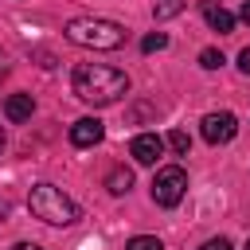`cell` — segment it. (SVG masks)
<instances>
[{
  "instance_id": "cell-19",
  "label": "cell",
  "mask_w": 250,
  "mask_h": 250,
  "mask_svg": "<svg viewBox=\"0 0 250 250\" xmlns=\"http://www.w3.org/2000/svg\"><path fill=\"white\" fill-rule=\"evenodd\" d=\"M242 20H246V23H250V0H246V4H242Z\"/></svg>"
},
{
  "instance_id": "cell-1",
  "label": "cell",
  "mask_w": 250,
  "mask_h": 250,
  "mask_svg": "<svg viewBox=\"0 0 250 250\" xmlns=\"http://www.w3.org/2000/svg\"><path fill=\"white\" fill-rule=\"evenodd\" d=\"M70 86L86 105H113L117 98L129 94V74L102 66V62H82V66H74Z\"/></svg>"
},
{
  "instance_id": "cell-3",
  "label": "cell",
  "mask_w": 250,
  "mask_h": 250,
  "mask_svg": "<svg viewBox=\"0 0 250 250\" xmlns=\"http://www.w3.org/2000/svg\"><path fill=\"white\" fill-rule=\"evenodd\" d=\"M27 207H31L35 219H43V223H51V227H70V223L78 219V207H74L55 184H35L31 195H27Z\"/></svg>"
},
{
  "instance_id": "cell-18",
  "label": "cell",
  "mask_w": 250,
  "mask_h": 250,
  "mask_svg": "<svg viewBox=\"0 0 250 250\" xmlns=\"http://www.w3.org/2000/svg\"><path fill=\"white\" fill-rule=\"evenodd\" d=\"M12 250H39V246H31V242H16Z\"/></svg>"
},
{
  "instance_id": "cell-5",
  "label": "cell",
  "mask_w": 250,
  "mask_h": 250,
  "mask_svg": "<svg viewBox=\"0 0 250 250\" xmlns=\"http://www.w3.org/2000/svg\"><path fill=\"white\" fill-rule=\"evenodd\" d=\"M234 133H238L234 113L219 109V113H207V117H203V141H207V145H227V141H234Z\"/></svg>"
},
{
  "instance_id": "cell-10",
  "label": "cell",
  "mask_w": 250,
  "mask_h": 250,
  "mask_svg": "<svg viewBox=\"0 0 250 250\" xmlns=\"http://www.w3.org/2000/svg\"><path fill=\"white\" fill-rule=\"evenodd\" d=\"M105 188H109L113 195L129 191V188H133V172H129V168H113V172H109V180H105Z\"/></svg>"
},
{
  "instance_id": "cell-20",
  "label": "cell",
  "mask_w": 250,
  "mask_h": 250,
  "mask_svg": "<svg viewBox=\"0 0 250 250\" xmlns=\"http://www.w3.org/2000/svg\"><path fill=\"white\" fill-rule=\"evenodd\" d=\"M4 219H8V203L0 199V223H4Z\"/></svg>"
},
{
  "instance_id": "cell-22",
  "label": "cell",
  "mask_w": 250,
  "mask_h": 250,
  "mask_svg": "<svg viewBox=\"0 0 250 250\" xmlns=\"http://www.w3.org/2000/svg\"><path fill=\"white\" fill-rule=\"evenodd\" d=\"M246 250H250V242H246Z\"/></svg>"
},
{
  "instance_id": "cell-14",
  "label": "cell",
  "mask_w": 250,
  "mask_h": 250,
  "mask_svg": "<svg viewBox=\"0 0 250 250\" xmlns=\"http://www.w3.org/2000/svg\"><path fill=\"white\" fill-rule=\"evenodd\" d=\"M125 250H164V242L160 238H152V234H137V238H129V246Z\"/></svg>"
},
{
  "instance_id": "cell-15",
  "label": "cell",
  "mask_w": 250,
  "mask_h": 250,
  "mask_svg": "<svg viewBox=\"0 0 250 250\" xmlns=\"http://www.w3.org/2000/svg\"><path fill=\"white\" fill-rule=\"evenodd\" d=\"M180 8H184V0H160V4H156V20H168V16H176Z\"/></svg>"
},
{
  "instance_id": "cell-8",
  "label": "cell",
  "mask_w": 250,
  "mask_h": 250,
  "mask_svg": "<svg viewBox=\"0 0 250 250\" xmlns=\"http://www.w3.org/2000/svg\"><path fill=\"white\" fill-rule=\"evenodd\" d=\"M203 20L219 31V35H227V31H234V16L223 8V4H215V0H203Z\"/></svg>"
},
{
  "instance_id": "cell-4",
  "label": "cell",
  "mask_w": 250,
  "mask_h": 250,
  "mask_svg": "<svg viewBox=\"0 0 250 250\" xmlns=\"http://www.w3.org/2000/svg\"><path fill=\"white\" fill-rule=\"evenodd\" d=\"M184 195H188V172L180 164H168V168H160L152 176V199L160 207H176Z\"/></svg>"
},
{
  "instance_id": "cell-9",
  "label": "cell",
  "mask_w": 250,
  "mask_h": 250,
  "mask_svg": "<svg viewBox=\"0 0 250 250\" xmlns=\"http://www.w3.org/2000/svg\"><path fill=\"white\" fill-rule=\"evenodd\" d=\"M4 113H8V121H27L35 113V98L31 94H12L4 102Z\"/></svg>"
},
{
  "instance_id": "cell-7",
  "label": "cell",
  "mask_w": 250,
  "mask_h": 250,
  "mask_svg": "<svg viewBox=\"0 0 250 250\" xmlns=\"http://www.w3.org/2000/svg\"><path fill=\"white\" fill-rule=\"evenodd\" d=\"M102 137H105V129H102L98 117H82V121L70 125V145H74V148H90V145H98Z\"/></svg>"
},
{
  "instance_id": "cell-16",
  "label": "cell",
  "mask_w": 250,
  "mask_h": 250,
  "mask_svg": "<svg viewBox=\"0 0 250 250\" xmlns=\"http://www.w3.org/2000/svg\"><path fill=\"white\" fill-rule=\"evenodd\" d=\"M199 250H230V238H207Z\"/></svg>"
},
{
  "instance_id": "cell-13",
  "label": "cell",
  "mask_w": 250,
  "mask_h": 250,
  "mask_svg": "<svg viewBox=\"0 0 250 250\" xmlns=\"http://www.w3.org/2000/svg\"><path fill=\"white\" fill-rule=\"evenodd\" d=\"M168 145H172V152L188 156V148H191V137H188L184 129H172V133H168Z\"/></svg>"
},
{
  "instance_id": "cell-17",
  "label": "cell",
  "mask_w": 250,
  "mask_h": 250,
  "mask_svg": "<svg viewBox=\"0 0 250 250\" xmlns=\"http://www.w3.org/2000/svg\"><path fill=\"white\" fill-rule=\"evenodd\" d=\"M238 70H242V74H250V47H242V51H238Z\"/></svg>"
},
{
  "instance_id": "cell-6",
  "label": "cell",
  "mask_w": 250,
  "mask_h": 250,
  "mask_svg": "<svg viewBox=\"0 0 250 250\" xmlns=\"http://www.w3.org/2000/svg\"><path fill=\"white\" fill-rule=\"evenodd\" d=\"M160 152H164V141H160L156 133H141V137H133V145H129V156H133L137 164H156Z\"/></svg>"
},
{
  "instance_id": "cell-11",
  "label": "cell",
  "mask_w": 250,
  "mask_h": 250,
  "mask_svg": "<svg viewBox=\"0 0 250 250\" xmlns=\"http://www.w3.org/2000/svg\"><path fill=\"white\" fill-rule=\"evenodd\" d=\"M164 47H168V35H164V31H152V35H145V39H141V51H145V55L164 51Z\"/></svg>"
},
{
  "instance_id": "cell-2",
  "label": "cell",
  "mask_w": 250,
  "mask_h": 250,
  "mask_svg": "<svg viewBox=\"0 0 250 250\" xmlns=\"http://www.w3.org/2000/svg\"><path fill=\"white\" fill-rule=\"evenodd\" d=\"M66 39L78 43V47H94V51H117L125 43V27L113 23V20L82 16V20H70L66 23Z\"/></svg>"
},
{
  "instance_id": "cell-21",
  "label": "cell",
  "mask_w": 250,
  "mask_h": 250,
  "mask_svg": "<svg viewBox=\"0 0 250 250\" xmlns=\"http://www.w3.org/2000/svg\"><path fill=\"white\" fill-rule=\"evenodd\" d=\"M0 152H4V125H0Z\"/></svg>"
},
{
  "instance_id": "cell-12",
  "label": "cell",
  "mask_w": 250,
  "mask_h": 250,
  "mask_svg": "<svg viewBox=\"0 0 250 250\" xmlns=\"http://www.w3.org/2000/svg\"><path fill=\"white\" fill-rule=\"evenodd\" d=\"M199 66H203V70H219V66H223V51L203 47V51H199Z\"/></svg>"
}]
</instances>
